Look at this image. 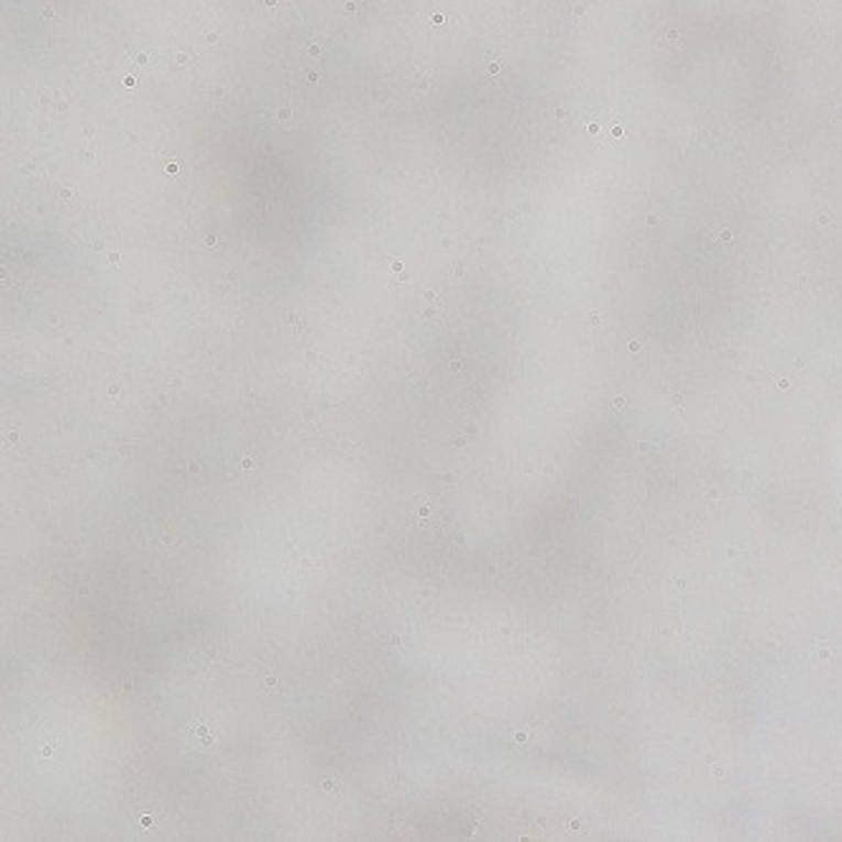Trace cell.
I'll use <instances>...</instances> for the list:
<instances>
[{"label":"cell","instance_id":"6da1fadb","mask_svg":"<svg viewBox=\"0 0 842 842\" xmlns=\"http://www.w3.org/2000/svg\"><path fill=\"white\" fill-rule=\"evenodd\" d=\"M325 789H327V792H337V785H335V781H325Z\"/></svg>","mask_w":842,"mask_h":842},{"label":"cell","instance_id":"7a4b0ae2","mask_svg":"<svg viewBox=\"0 0 842 842\" xmlns=\"http://www.w3.org/2000/svg\"><path fill=\"white\" fill-rule=\"evenodd\" d=\"M288 117H292V109H281V112H278V119H288Z\"/></svg>","mask_w":842,"mask_h":842},{"label":"cell","instance_id":"3957f363","mask_svg":"<svg viewBox=\"0 0 842 842\" xmlns=\"http://www.w3.org/2000/svg\"><path fill=\"white\" fill-rule=\"evenodd\" d=\"M253 466H256V463H253V461H251V458H245V461H243V468H245V471H251V468H253Z\"/></svg>","mask_w":842,"mask_h":842},{"label":"cell","instance_id":"277c9868","mask_svg":"<svg viewBox=\"0 0 842 842\" xmlns=\"http://www.w3.org/2000/svg\"><path fill=\"white\" fill-rule=\"evenodd\" d=\"M167 173H170V175H175V173H177V163H170V165H167Z\"/></svg>","mask_w":842,"mask_h":842},{"label":"cell","instance_id":"5b68a950","mask_svg":"<svg viewBox=\"0 0 842 842\" xmlns=\"http://www.w3.org/2000/svg\"><path fill=\"white\" fill-rule=\"evenodd\" d=\"M433 21H436L438 25H440V23H446V19H444V15H440V13H438V15H433Z\"/></svg>","mask_w":842,"mask_h":842},{"label":"cell","instance_id":"8992f818","mask_svg":"<svg viewBox=\"0 0 842 842\" xmlns=\"http://www.w3.org/2000/svg\"><path fill=\"white\" fill-rule=\"evenodd\" d=\"M107 393H109V395H117V393H119V387H117V385H109Z\"/></svg>","mask_w":842,"mask_h":842},{"label":"cell","instance_id":"52a82bcc","mask_svg":"<svg viewBox=\"0 0 842 842\" xmlns=\"http://www.w3.org/2000/svg\"><path fill=\"white\" fill-rule=\"evenodd\" d=\"M263 3H266V6H274V3H276V0H263Z\"/></svg>","mask_w":842,"mask_h":842}]
</instances>
